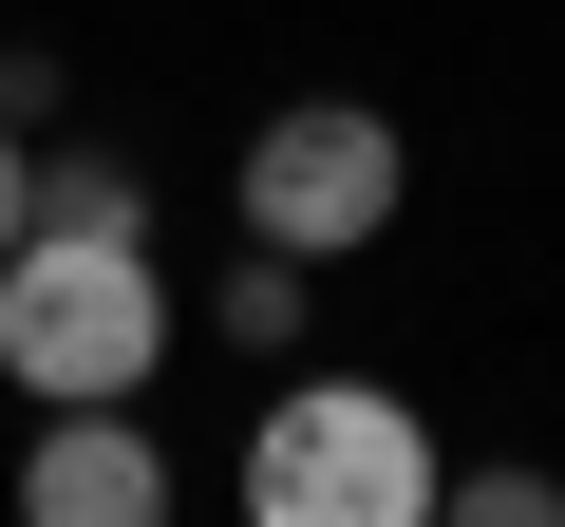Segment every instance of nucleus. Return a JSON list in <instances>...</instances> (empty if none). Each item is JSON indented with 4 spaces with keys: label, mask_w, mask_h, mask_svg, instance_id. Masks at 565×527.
I'll use <instances>...</instances> for the list:
<instances>
[{
    "label": "nucleus",
    "mask_w": 565,
    "mask_h": 527,
    "mask_svg": "<svg viewBox=\"0 0 565 527\" xmlns=\"http://www.w3.org/2000/svg\"><path fill=\"white\" fill-rule=\"evenodd\" d=\"M20 508H39V527H151V508H170V452H151L114 396H57V433L20 452Z\"/></svg>",
    "instance_id": "20e7f679"
},
{
    "label": "nucleus",
    "mask_w": 565,
    "mask_h": 527,
    "mask_svg": "<svg viewBox=\"0 0 565 527\" xmlns=\"http://www.w3.org/2000/svg\"><path fill=\"white\" fill-rule=\"evenodd\" d=\"M396 189H415V151L377 95H282L245 132V245H282V264H359L396 226Z\"/></svg>",
    "instance_id": "7ed1b4c3"
},
{
    "label": "nucleus",
    "mask_w": 565,
    "mask_h": 527,
    "mask_svg": "<svg viewBox=\"0 0 565 527\" xmlns=\"http://www.w3.org/2000/svg\"><path fill=\"white\" fill-rule=\"evenodd\" d=\"M39 226H151V189L114 151H76V170H39Z\"/></svg>",
    "instance_id": "39448f33"
},
{
    "label": "nucleus",
    "mask_w": 565,
    "mask_h": 527,
    "mask_svg": "<svg viewBox=\"0 0 565 527\" xmlns=\"http://www.w3.org/2000/svg\"><path fill=\"white\" fill-rule=\"evenodd\" d=\"M170 358V283H151V226H39L0 245V377L20 396H132Z\"/></svg>",
    "instance_id": "f257e3e1"
},
{
    "label": "nucleus",
    "mask_w": 565,
    "mask_h": 527,
    "mask_svg": "<svg viewBox=\"0 0 565 527\" xmlns=\"http://www.w3.org/2000/svg\"><path fill=\"white\" fill-rule=\"evenodd\" d=\"M434 508H471V527H546L565 490H546V471H434Z\"/></svg>",
    "instance_id": "0eeeda50"
},
{
    "label": "nucleus",
    "mask_w": 565,
    "mask_h": 527,
    "mask_svg": "<svg viewBox=\"0 0 565 527\" xmlns=\"http://www.w3.org/2000/svg\"><path fill=\"white\" fill-rule=\"evenodd\" d=\"M245 508H264V527H415V508H434L415 396H377V377L264 396V433H245Z\"/></svg>",
    "instance_id": "f03ea898"
},
{
    "label": "nucleus",
    "mask_w": 565,
    "mask_h": 527,
    "mask_svg": "<svg viewBox=\"0 0 565 527\" xmlns=\"http://www.w3.org/2000/svg\"><path fill=\"white\" fill-rule=\"evenodd\" d=\"M302 283H321V264H282V245H264L245 283H226V340H302Z\"/></svg>",
    "instance_id": "423d86ee"
},
{
    "label": "nucleus",
    "mask_w": 565,
    "mask_h": 527,
    "mask_svg": "<svg viewBox=\"0 0 565 527\" xmlns=\"http://www.w3.org/2000/svg\"><path fill=\"white\" fill-rule=\"evenodd\" d=\"M20 207H39V170H20V114H0V245H20Z\"/></svg>",
    "instance_id": "6e6552de"
}]
</instances>
